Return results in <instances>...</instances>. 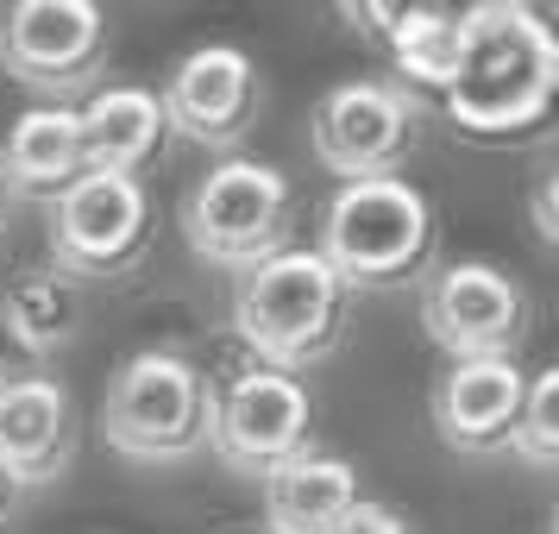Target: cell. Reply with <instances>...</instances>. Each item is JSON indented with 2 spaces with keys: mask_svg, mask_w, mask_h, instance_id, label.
Returning <instances> with one entry per match:
<instances>
[{
  "mask_svg": "<svg viewBox=\"0 0 559 534\" xmlns=\"http://www.w3.org/2000/svg\"><path fill=\"white\" fill-rule=\"evenodd\" d=\"M459 70L440 88L447 120L465 139H522L554 114L559 95V45L534 7L484 0L459 13Z\"/></svg>",
  "mask_w": 559,
  "mask_h": 534,
  "instance_id": "6da1fadb",
  "label": "cell"
},
{
  "mask_svg": "<svg viewBox=\"0 0 559 534\" xmlns=\"http://www.w3.org/2000/svg\"><path fill=\"white\" fill-rule=\"evenodd\" d=\"M353 328V289L328 271L314 246H283L233 283V333L252 365L302 378L346 346Z\"/></svg>",
  "mask_w": 559,
  "mask_h": 534,
  "instance_id": "7a4b0ae2",
  "label": "cell"
},
{
  "mask_svg": "<svg viewBox=\"0 0 559 534\" xmlns=\"http://www.w3.org/2000/svg\"><path fill=\"white\" fill-rule=\"evenodd\" d=\"M314 252L353 296H390L428 277L433 258V207L408 177L340 182L321 207Z\"/></svg>",
  "mask_w": 559,
  "mask_h": 534,
  "instance_id": "3957f363",
  "label": "cell"
},
{
  "mask_svg": "<svg viewBox=\"0 0 559 534\" xmlns=\"http://www.w3.org/2000/svg\"><path fill=\"white\" fill-rule=\"evenodd\" d=\"M207 422H214V378L195 358L170 346L132 353L102 390V428L107 453L127 465H189L207 453Z\"/></svg>",
  "mask_w": 559,
  "mask_h": 534,
  "instance_id": "277c9868",
  "label": "cell"
},
{
  "mask_svg": "<svg viewBox=\"0 0 559 534\" xmlns=\"http://www.w3.org/2000/svg\"><path fill=\"white\" fill-rule=\"evenodd\" d=\"M182 239L214 271H252L296 233V182L264 157H221L182 189Z\"/></svg>",
  "mask_w": 559,
  "mask_h": 534,
  "instance_id": "5b68a950",
  "label": "cell"
},
{
  "mask_svg": "<svg viewBox=\"0 0 559 534\" xmlns=\"http://www.w3.org/2000/svg\"><path fill=\"white\" fill-rule=\"evenodd\" d=\"M157 239V202L145 177H107L82 170L57 202H45V252L57 277L82 283H114L139 271Z\"/></svg>",
  "mask_w": 559,
  "mask_h": 534,
  "instance_id": "8992f818",
  "label": "cell"
},
{
  "mask_svg": "<svg viewBox=\"0 0 559 534\" xmlns=\"http://www.w3.org/2000/svg\"><path fill=\"white\" fill-rule=\"evenodd\" d=\"M107 63V7L95 0H13L0 7V70L38 107H70Z\"/></svg>",
  "mask_w": 559,
  "mask_h": 534,
  "instance_id": "52a82bcc",
  "label": "cell"
},
{
  "mask_svg": "<svg viewBox=\"0 0 559 534\" xmlns=\"http://www.w3.org/2000/svg\"><path fill=\"white\" fill-rule=\"evenodd\" d=\"M421 139V107L408 88L383 76H353L333 82L314 120H308V145L314 164L333 170L340 182H371V177H403L408 152Z\"/></svg>",
  "mask_w": 559,
  "mask_h": 534,
  "instance_id": "ba28073f",
  "label": "cell"
},
{
  "mask_svg": "<svg viewBox=\"0 0 559 534\" xmlns=\"http://www.w3.org/2000/svg\"><path fill=\"white\" fill-rule=\"evenodd\" d=\"M314 434V403L308 383L271 365H246L214 383V422H207V453L227 465L233 478H264L283 459H296Z\"/></svg>",
  "mask_w": 559,
  "mask_h": 534,
  "instance_id": "9c48e42d",
  "label": "cell"
},
{
  "mask_svg": "<svg viewBox=\"0 0 559 534\" xmlns=\"http://www.w3.org/2000/svg\"><path fill=\"white\" fill-rule=\"evenodd\" d=\"M421 328L453 358H515L534 328V296L503 264L459 258L421 283Z\"/></svg>",
  "mask_w": 559,
  "mask_h": 534,
  "instance_id": "30bf717a",
  "label": "cell"
},
{
  "mask_svg": "<svg viewBox=\"0 0 559 534\" xmlns=\"http://www.w3.org/2000/svg\"><path fill=\"white\" fill-rule=\"evenodd\" d=\"M157 107H164V132H177L202 152H233L258 127L264 82L239 45H195L170 63Z\"/></svg>",
  "mask_w": 559,
  "mask_h": 534,
  "instance_id": "8fae6325",
  "label": "cell"
},
{
  "mask_svg": "<svg viewBox=\"0 0 559 534\" xmlns=\"http://www.w3.org/2000/svg\"><path fill=\"white\" fill-rule=\"evenodd\" d=\"M82 447L76 396L57 371L0 378V472L13 490H51Z\"/></svg>",
  "mask_w": 559,
  "mask_h": 534,
  "instance_id": "7c38bea8",
  "label": "cell"
},
{
  "mask_svg": "<svg viewBox=\"0 0 559 534\" xmlns=\"http://www.w3.org/2000/svg\"><path fill=\"white\" fill-rule=\"evenodd\" d=\"M522 390H528V371L515 358H459V365H447L428 390V415L440 447L465 459L503 453L515 408H522Z\"/></svg>",
  "mask_w": 559,
  "mask_h": 534,
  "instance_id": "4fadbf2b",
  "label": "cell"
},
{
  "mask_svg": "<svg viewBox=\"0 0 559 534\" xmlns=\"http://www.w3.org/2000/svg\"><path fill=\"white\" fill-rule=\"evenodd\" d=\"M258 490H264V534H328L365 497L353 459L321 453V447L283 459L277 472L258 478Z\"/></svg>",
  "mask_w": 559,
  "mask_h": 534,
  "instance_id": "5bb4252c",
  "label": "cell"
},
{
  "mask_svg": "<svg viewBox=\"0 0 559 534\" xmlns=\"http://www.w3.org/2000/svg\"><path fill=\"white\" fill-rule=\"evenodd\" d=\"M82 132L76 107H26L0 139V182L7 202H57L82 177Z\"/></svg>",
  "mask_w": 559,
  "mask_h": 534,
  "instance_id": "9a60e30c",
  "label": "cell"
},
{
  "mask_svg": "<svg viewBox=\"0 0 559 534\" xmlns=\"http://www.w3.org/2000/svg\"><path fill=\"white\" fill-rule=\"evenodd\" d=\"M76 132H82V164L107 170V177H139L157 152H164V107L152 88H95L76 107Z\"/></svg>",
  "mask_w": 559,
  "mask_h": 534,
  "instance_id": "2e32d148",
  "label": "cell"
},
{
  "mask_svg": "<svg viewBox=\"0 0 559 534\" xmlns=\"http://www.w3.org/2000/svg\"><path fill=\"white\" fill-rule=\"evenodd\" d=\"M358 26H371L383 38V51L396 63V88H447L459 70V7H346Z\"/></svg>",
  "mask_w": 559,
  "mask_h": 534,
  "instance_id": "e0dca14e",
  "label": "cell"
},
{
  "mask_svg": "<svg viewBox=\"0 0 559 534\" xmlns=\"http://www.w3.org/2000/svg\"><path fill=\"white\" fill-rule=\"evenodd\" d=\"M0 328L7 340L20 346L26 358H57L76 346L82 333V289L70 277H57L51 264H38V271H20V277L7 283V296H0Z\"/></svg>",
  "mask_w": 559,
  "mask_h": 534,
  "instance_id": "ac0fdd59",
  "label": "cell"
},
{
  "mask_svg": "<svg viewBox=\"0 0 559 534\" xmlns=\"http://www.w3.org/2000/svg\"><path fill=\"white\" fill-rule=\"evenodd\" d=\"M503 453H515L528 472H554L559 465V371H534L528 378Z\"/></svg>",
  "mask_w": 559,
  "mask_h": 534,
  "instance_id": "d6986e66",
  "label": "cell"
},
{
  "mask_svg": "<svg viewBox=\"0 0 559 534\" xmlns=\"http://www.w3.org/2000/svg\"><path fill=\"white\" fill-rule=\"evenodd\" d=\"M328 534H408V515L396 503H378V497H358Z\"/></svg>",
  "mask_w": 559,
  "mask_h": 534,
  "instance_id": "ffe728a7",
  "label": "cell"
},
{
  "mask_svg": "<svg viewBox=\"0 0 559 534\" xmlns=\"http://www.w3.org/2000/svg\"><path fill=\"white\" fill-rule=\"evenodd\" d=\"M554 182H559V170L554 164H540V170H534V233H540V246H554L559 239V214H554Z\"/></svg>",
  "mask_w": 559,
  "mask_h": 534,
  "instance_id": "44dd1931",
  "label": "cell"
},
{
  "mask_svg": "<svg viewBox=\"0 0 559 534\" xmlns=\"http://www.w3.org/2000/svg\"><path fill=\"white\" fill-rule=\"evenodd\" d=\"M13 503H20V490H13V484H7V472H0V522H7V515H13Z\"/></svg>",
  "mask_w": 559,
  "mask_h": 534,
  "instance_id": "7402d4cb",
  "label": "cell"
},
{
  "mask_svg": "<svg viewBox=\"0 0 559 534\" xmlns=\"http://www.w3.org/2000/svg\"><path fill=\"white\" fill-rule=\"evenodd\" d=\"M7 214H13V202H7V182H0V233H7Z\"/></svg>",
  "mask_w": 559,
  "mask_h": 534,
  "instance_id": "603a6c76",
  "label": "cell"
}]
</instances>
